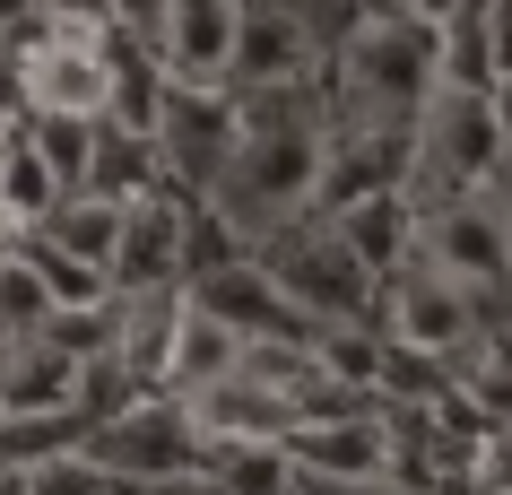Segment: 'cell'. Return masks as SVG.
<instances>
[{"label": "cell", "instance_id": "cell-1", "mask_svg": "<svg viewBox=\"0 0 512 495\" xmlns=\"http://www.w3.org/2000/svg\"><path fill=\"white\" fill-rule=\"evenodd\" d=\"M330 139V105L322 87H270V96H235V157L217 174L209 209L226 226H243L252 244L270 226L304 218V192H313V165H322Z\"/></svg>", "mask_w": 512, "mask_h": 495}, {"label": "cell", "instance_id": "cell-2", "mask_svg": "<svg viewBox=\"0 0 512 495\" xmlns=\"http://www.w3.org/2000/svg\"><path fill=\"white\" fill-rule=\"evenodd\" d=\"M322 105L339 131H408L417 105L434 96V27L391 18V9H356L348 35L322 53Z\"/></svg>", "mask_w": 512, "mask_h": 495}, {"label": "cell", "instance_id": "cell-3", "mask_svg": "<svg viewBox=\"0 0 512 495\" xmlns=\"http://www.w3.org/2000/svg\"><path fill=\"white\" fill-rule=\"evenodd\" d=\"M495 183H504V96L434 87L408 122V200L434 209L452 192H495Z\"/></svg>", "mask_w": 512, "mask_h": 495}, {"label": "cell", "instance_id": "cell-4", "mask_svg": "<svg viewBox=\"0 0 512 495\" xmlns=\"http://www.w3.org/2000/svg\"><path fill=\"white\" fill-rule=\"evenodd\" d=\"M79 452L105 469L122 495H165V487H200V435H191L183 400L165 391H139L131 409L96 417L79 435Z\"/></svg>", "mask_w": 512, "mask_h": 495}, {"label": "cell", "instance_id": "cell-5", "mask_svg": "<svg viewBox=\"0 0 512 495\" xmlns=\"http://www.w3.org/2000/svg\"><path fill=\"white\" fill-rule=\"evenodd\" d=\"M261 270L278 278V296L296 304L304 322H374V296H382V278L356 261L339 235H330L322 218H287L261 235Z\"/></svg>", "mask_w": 512, "mask_h": 495}, {"label": "cell", "instance_id": "cell-6", "mask_svg": "<svg viewBox=\"0 0 512 495\" xmlns=\"http://www.w3.org/2000/svg\"><path fill=\"white\" fill-rule=\"evenodd\" d=\"M148 139H157L165 192L209 200L217 174H226V157H235V96H226V87H174V79H165Z\"/></svg>", "mask_w": 512, "mask_h": 495}, {"label": "cell", "instance_id": "cell-7", "mask_svg": "<svg viewBox=\"0 0 512 495\" xmlns=\"http://www.w3.org/2000/svg\"><path fill=\"white\" fill-rule=\"evenodd\" d=\"M322 79V35L304 0H235V53H226V96H270V87Z\"/></svg>", "mask_w": 512, "mask_h": 495}, {"label": "cell", "instance_id": "cell-8", "mask_svg": "<svg viewBox=\"0 0 512 495\" xmlns=\"http://www.w3.org/2000/svg\"><path fill=\"white\" fill-rule=\"evenodd\" d=\"M18 105L27 113H79V122H105L113 105V35L105 44H79V35H18Z\"/></svg>", "mask_w": 512, "mask_h": 495}, {"label": "cell", "instance_id": "cell-9", "mask_svg": "<svg viewBox=\"0 0 512 495\" xmlns=\"http://www.w3.org/2000/svg\"><path fill=\"white\" fill-rule=\"evenodd\" d=\"M417 261L452 287H504V183L417 209Z\"/></svg>", "mask_w": 512, "mask_h": 495}, {"label": "cell", "instance_id": "cell-10", "mask_svg": "<svg viewBox=\"0 0 512 495\" xmlns=\"http://www.w3.org/2000/svg\"><path fill=\"white\" fill-rule=\"evenodd\" d=\"M183 235H191V200L183 192L122 200V235H113L105 287L113 296H131V287H183Z\"/></svg>", "mask_w": 512, "mask_h": 495}, {"label": "cell", "instance_id": "cell-11", "mask_svg": "<svg viewBox=\"0 0 512 495\" xmlns=\"http://www.w3.org/2000/svg\"><path fill=\"white\" fill-rule=\"evenodd\" d=\"M183 296L200 304V313H217L235 339H304V330H313L296 304L278 296V278L261 270V252H235V261H217V270L183 278Z\"/></svg>", "mask_w": 512, "mask_h": 495}, {"label": "cell", "instance_id": "cell-12", "mask_svg": "<svg viewBox=\"0 0 512 495\" xmlns=\"http://www.w3.org/2000/svg\"><path fill=\"white\" fill-rule=\"evenodd\" d=\"M278 452L296 469H322V478H382V461H391V417H382V400L339 409V417H296L278 435Z\"/></svg>", "mask_w": 512, "mask_h": 495}, {"label": "cell", "instance_id": "cell-13", "mask_svg": "<svg viewBox=\"0 0 512 495\" xmlns=\"http://www.w3.org/2000/svg\"><path fill=\"white\" fill-rule=\"evenodd\" d=\"M434 87L504 96V0H460L434 27Z\"/></svg>", "mask_w": 512, "mask_h": 495}, {"label": "cell", "instance_id": "cell-14", "mask_svg": "<svg viewBox=\"0 0 512 495\" xmlns=\"http://www.w3.org/2000/svg\"><path fill=\"white\" fill-rule=\"evenodd\" d=\"M235 53V0H174L157 27V70L174 87H226Z\"/></svg>", "mask_w": 512, "mask_h": 495}, {"label": "cell", "instance_id": "cell-15", "mask_svg": "<svg viewBox=\"0 0 512 495\" xmlns=\"http://www.w3.org/2000/svg\"><path fill=\"white\" fill-rule=\"evenodd\" d=\"M183 417H191V435H200V443H278L296 409H287L278 391L226 374V383H209V391H183Z\"/></svg>", "mask_w": 512, "mask_h": 495}, {"label": "cell", "instance_id": "cell-16", "mask_svg": "<svg viewBox=\"0 0 512 495\" xmlns=\"http://www.w3.org/2000/svg\"><path fill=\"white\" fill-rule=\"evenodd\" d=\"M79 391V357L53 348L44 330L27 339H0V417H44V409H70Z\"/></svg>", "mask_w": 512, "mask_h": 495}, {"label": "cell", "instance_id": "cell-17", "mask_svg": "<svg viewBox=\"0 0 512 495\" xmlns=\"http://www.w3.org/2000/svg\"><path fill=\"white\" fill-rule=\"evenodd\" d=\"M235 357H243V339L217 322V313H200V304L183 296V313H174V339H165V365H157V391H165V400L209 391V383H226V374H235Z\"/></svg>", "mask_w": 512, "mask_h": 495}, {"label": "cell", "instance_id": "cell-18", "mask_svg": "<svg viewBox=\"0 0 512 495\" xmlns=\"http://www.w3.org/2000/svg\"><path fill=\"white\" fill-rule=\"evenodd\" d=\"M322 226H330V235H339V244H348L374 278H391L408 252H417V200H408V192H365V200H348V209L322 218Z\"/></svg>", "mask_w": 512, "mask_h": 495}, {"label": "cell", "instance_id": "cell-19", "mask_svg": "<svg viewBox=\"0 0 512 495\" xmlns=\"http://www.w3.org/2000/svg\"><path fill=\"white\" fill-rule=\"evenodd\" d=\"M87 192H105V200H139V192H165L157 139H148V131H122V122H96V157H87Z\"/></svg>", "mask_w": 512, "mask_h": 495}, {"label": "cell", "instance_id": "cell-20", "mask_svg": "<svg viewBox=\"0 0 512 495\" xmlns=\"http://www.w3.org/2000/svg\"><path fill=\"white\" fill-rule=\"evenodd\" d=\"M35 235L61 244L70 261H87V270H105V261H113V235H122V200H105V192H61L53 209H44Z\"/></svg>", "mask_w": 512, "mask_h": 495}, {"label": "cell", "instance_id": "cell-21", "mask_svg": "<svg viewBox=\"0 0 512 495\" xmlns=\"http://www.w3.org/2000/svg\"><path fill=\"white\" fill-rule=\"evenodd\" d=\"M200 487L209 495H287L278 443H200Z\"/></svg>", "mask_w": 512, "mask_h": 495}, {"label": "cell", "instance_id": "cell-22", "mask_svg": "<svg viewBox=\"0 0 512 495\" xmlns=\"http://www.w3.org/2000/svg\"><path fill=\"white\" fill-rule=\"evenodd\" d=\"M53 322V287L35 278V261L18 244L0 252V339H27V330Z\"/></svg>", "mask_w": 512, "mask_h": 495}, {"label": "cell", "instance_id": "cell-23", "mask_svg": "<svg viewBox=\"0 0 512 495\" xmlns=\"http://www.w3.org/2000/svg\"><path fill=\"white\" fill-rule=\"evenodd\" d=\"M53 200H61V183L35 165L27 139H9V165H0V218H9V226H44Z\"/></svg>", "mask_w": 512, "mask_h": 495}, {"label": "cell", "instance_id": "cell-24", "mask_svg": "<svg viewBox=\"0 0 512 495\" xmlns=\"http://www.w3.org/2000/svg\"><path fill=\"white\" fill-rule=\"evenodd\" d=\"M27 495H122L87 452H53V461H27Z\"/></svg>", "mask_w": 512, "mask_h": 495}, {"label": "cell", "instance_id": "cell-25", "mask_svg": "<svg viewBox=\"0 0 512 495\" xmlns=\"http://www.w3.org/2000/svg\"><path fill=\"white\" fill-rule=\"evenodd\" d=\"M35 27H44V35H79V44H105L113 9H105V0H35Z\"/></svg>", "mask_w": 512, "mask_h": 495}, {"label": "cell", "instance_id": "cell-26", "mask_svg": "<svg viewBox=\"0 0 512 495\" xmlns=\"http://www.w3.org/2000/svg\"><path fill=\"white\" fill-rule=\"evenodd\" d=\"M105 9H113V35H122V44H148V53H157V27H165L174 0H105Z\"/></svg>", "mask_w": 512, "mask_h": 495}, {"label": "cell", "instance_id": "cell-27", "mask_svg": "<svg viewBox=\"0 0 512 495\" xmlns=\"http://www.w3.org/2000/svg\"><path fill=\"white\" fill-rule=\"evenodd\" d=\"M287 495H391V487H382V478H322V469L287 461Z\"/></svg>", "mask_w": 512, "mask_h": 495}, {"label": "cell", "instance_id": "cell-28", "mask_svg": "<svg viewBox=\"0 0 512 495\" xmlns=\"http://www.w3.org/2000/svg\"><path fill=\"white\" fill-rule=\"evenodd\" d=\"M0 122L9 131L27 122V105H18V44H0Z\"/></svg>", "mask_w": 512, "mask_h": 495}, {"label": "cell", "instance_id": "cell-29", "mask_svg": "<svg viewBox=\"0 0 512 495\" xmlns=\"http://www.w3.org/2000/svg\"><path fill=\"white\" fill-rule=\"evenodd\" d=\"M374 9H391V18H417V27H443L460 0H374Z\"/></svg>", "mask_w": 512, "mask_h": 495}, {"label": "cell", "instance_id": "cell-30", "mask_svg": "<svg viewBox=\"0 0 512 495\" xmlns=\"http://www.w3.org/2000/svg\"><path fill=\"white\" fill-rule=\"evenodd\" d=\"M18 35H35V0H0V44H18Z\"/></svg>", "mask_w": 512, "mask_h": 495}, {"label": "cell", "instance_id": "cell-31", "mask_svg": "<svg viewBox=\"0 0 512 495\" xmlns=\"http://www.w3.org/2000/svg\"><path fill=\"white\" fill-rule=\"evenodd\" d=\"M9 139H18V131H9V122H0V165H9Z\"/></svg>", "mask_w": 512, "mask_h": 495}]
</instances>
